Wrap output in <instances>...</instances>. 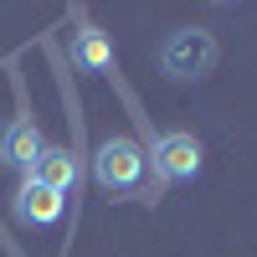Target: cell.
<instances>
[{
    "label": "cell",
    "mask_w": 257,
    "mask_h": 257,
    "mask_svg": "<svg viewBox=\"0 0 257 257\" xmlns=\"http://www.w3.org/2000/svg\"><path fill=\"white\" fill-rule=\"evenodd\" d=\"M41 155H47V139H41V128H36L31 118H16V123L6 128V139H0V165L21 170V175L31 180V170H36Z\"/></svg>",
    "instance_id": "obj_4"
},
{
    "label": "cell",
    "mask_w": 257,
    "mask_h": 257,
    "mask_svg": "<svg viewBox=\"0 0 257 257\" xmlns=\"http://www.w3.org/2000/svg\"><path fill=\"white\" fill-rule=\"evenodd\" d=\"M57 216H62V196H57V190H47L41 180H21V190H16V221L52 226Z\"/></svg>",
    "instance_id": "obj_5"
},
{
    "label": "cell",
    "mask_w": 257,
    "mask_h": 257,
    "mask_svg": "<svg viewBox=\"0 0 257 257\" xmlns=\"http://www.w3.org/2000/svg\"><path fill=\"white\" fill-rule=\"evenodd\" d=\"M201 160H206V149H201L196 134H185V128H170V134L155 139V175L160 180H196Z\"/></svg>",
    "instance_id": "obj_3"
},
{
    "label": "cell",
    "mask_w": 257,
    "mask_h": 257,
    "mask_svg": "<svg viewBox=\"0 0 257 257\" xmlns=\"http://www.w3.org/2000/svg\"><path fill=\"white\" fill-rule=\"evenodd\" d=\"M31 180H41L47 190H57V196H67V190L77 185V160L67 155V149H47V155L36 160V170H31Z\"/></svg>",
    "instance_id": "obj_7"
},
{
    "label": "cell",
    "mask_w": 257,
    "mask_h": 257,
    "mask_svg": "<svg viewBox=\"0 0 257 257\" xmlns=\"http://www.w3.org/2000/svg\"><path fill=\"white\" fill-rule=\"evenodd\" d=\"M72 62H77L82 72H108L113 67V41L103 36L98 26H82L72 36Z\"/></svg>",
    "instance_id": "obj_6"
},
{
    "label": "cell",
    "mask_w": 257,
    "mask_h": 257,
    "mask_svg": "<svg viewBox=\"0 0 257 257\" xmlns=\"http://www.w3.org/2000/svg\"><path fill=\"white\" fill-rule=\"evenodd\" d=\"M144 170H149V155L134 139H108V144H98V155H93V175H98L103 190H134L144 180Z\"/></svg>",
    "instance_id": "obj_2"
},
{
    "label": "cell",
    "mask_w": 257,
    "mask_h": 257,
    "mask_svg": "<svg viewBox=\"0 0 257 257\" xmlns=\"http://www.w3.org/2000/svg\"><path fill=\"white\" fill-rule=\"evenodd\" d=\"M216 57H221L216 36H211V31H201V26H185V31H175V36L165 41V52H160L165 72H170V77H180V82H190V77H206L211 67H216Z\"/></svg>",
    "instance_id": "obj_1"
}]
</instances>
